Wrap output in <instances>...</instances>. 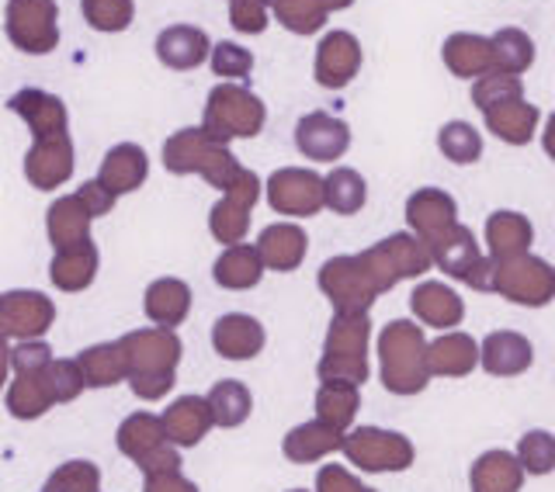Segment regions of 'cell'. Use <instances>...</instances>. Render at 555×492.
<instances>
[{
  "label": "cell",
  "mask_w": 555,
  "mask_h": 492,
  "mask_svg": "<svg viewBox=\"0 0 555 492\" xmlns=\"http://www.w3.org/2000/svg\"><path fill=\"white\" fill-rule=\"evenodd\" d=\"M517 462L525 468V476L545 479L555 471V437L548 430H528L517 441Z\"/></svg>",
  "instance_id": "obj_35"
},
{
  "label": "cell",
  "mask_w": 555,
  "mask_h": 492,
  "mask_svg": "<svg viewBox=\"0 0 555 492\" xmlns=\"http://www.w3.org/2000/svg\"><path fill=\"white\" fill-rule=\"evenodd\" d=\"M369 202V184L354 167H337L323 181V205L334 208L337 216H358Z\"/></svg>",
  "instance_id": "obj_27"
},
{
  "label": "cell",
  "mask_w": 555,
  "mask_h": 492,
  "mask_svg": "<svg viewBox=\"0 0 555 492\" xmlns=\"http://www.w3.org/2000/svg\"><path fill=\"white\" fill-rule=\"evenodd\" d=\"M80 11L98 31H126L135 17L132 0H80Z\"/></svg>",
  "instance_id": "obj_38"
},
{
  "label": "cell",
  "mask_w": 555,
  "mask_h": 492,
  "mask_svg": "<svg viewBox=\"0 0 555 492\" xmlns=\"http://www.w3.org/2000/svg\"><path fill=\"white\" fill-rule=\"evenodd\" d=\"M153 49H156V56H160V63L170 69H195L208 60L212 42H208V35L195 25H170L156 35Z\"/></svg>",
  "instance_id": "obj_21"
},
{
  "label": "cell",
  "mask_w": 555,
  "mask_h": 492,
  "mask_svg": "<svg viewBox=\"0 0 555 492\" xmlns=\"http://www.w3.org/2000/svg\"><path fill=\"white\" fill-rule=\"evenodd\" d=\"M230 191V198H225L222 205H216L212 212V233L222 239V243H240L243 233H247L250 225V205L257 202V178L250 170H240V178L225 187Z\"/></svg>",
  "instance_id": "obj_17"
},
{
  "label": "cell",
  "mask_w": 555,
  "mask_h": 492,
  "mask_svg": "<svg viewBox=\"0 0 555 492\" xmlns=\"http://www.w3.org/2000/svg\"><path fill=\"white\" fill-rule=\"evenodd\" d=\"M257 254L268 268L292 271V268H299L302 257H306V233L299 230V225H288V222L268 225V230L260 233Z\"/></svg>",
  "instance_id": "obj_24"
},
{
  "label": "cell",
  "mask_w": 555,
  "mask_h": 492,
  "mask_svg": "<svg viewBox=\"0 0 555 492\" xmlns=\"http://www.w3.org/2000/svg\"><path fill=\"white\" fill-rule=\"evenodd\" d=\"M260 271H264V260H260L254 246H233L216 263V281L225 288H250L260 281Z\"/></svg>",
  "instance_id": "obj_31"
},
{
  "label": "cell",
  "mask_w": 555,
  "mask_h": 492,
  "mask_svg": "<svg viewBox=\"0 0 555 492\" xmlns=\"http://www.w3.org/2000/svg\"><path fill=\"white\" fill-rule=\"evenodd\" d=\"M462 285H468L473 292H493V285H496V260L490 254H482V260L476 263L473 271H468V277L462 281Z\"/></svg>",
  "instance_id": "obj_42"
},
{
  "label": "cell",
  "mask_w": 555,
  "mask_h": 492,
  "mask_svg": "<svg viewBox=\"0 0 555 492\" xmlns=\"http://www.w3.org/2000/svg\"><path fill=\"white\" fill-rule=\"evenodd\" d=\"M427 243V250H430V260H434V268L444 271L448 277H455V281H465L468 271L476 268V263L482 260V250H479V243H476V233L468 230V225L455 222L451 230L438 233V236H430L424 239Z\"/></svg>",
  "instance_id": "obj_15"
},
{
  "label": "cell",
  "mask_w": 555,
  "mask_h": 492,
  "mask_svg": "<svg viewBox=\"0 0 555 492\" xmlns=\"http://www.w3.org/2000/svg\"><path fill=\"white\" fill-rule=\"evenodd\" d=\"M320 288L337 306V315H369L375 298L382 295L372 271L358 257H334L320 268Z\"/></svg>",
  "instance_id": "obj_7"
},
{
  "label": "cell",
  "mask_w": 555,
  "mask_h": 492,
  "mask_svg": "<svg viewBox=\"0 0 555 492\" xmlns=\"http://www.w3.org/2000/svg\"><path fill=\"white\" fill-rule=\"evenodd\" d=\"M354 0H271L274 22L295 35H317L334 11L351 8Z\"/></svg>",
  "instance_id": "obj_23"
},
{
  "label": "cell",
  "mask_w": 555,
  "mask_h": 492,
  "mask_svg": "<svg viewBox=\"0 0 555 492\" xmlns=\"http://www.w3.org/2000/svg\"><path fill=\"white\" fill-rule=\"evenodd\" d=\"M410 309L416 315V323H424L430 329H455L465 320V302L462 295L444 285V281H421L410 295Z\"/></svg>",
  "instance_id": "obj_13"
},
{
  "label": "cell",
  "mask_w": 555,
  "mask_h": 492,
  "mask_svg": "<svg viewBox=\"0 0 555 492\" xmlns=\"http://www.w3.org/2000/svg\"><path fill=\"white\" fill-rule=\"evenodd\" d=\"M427 333L410 320H392L378 333V378L392 396H421L430 385Z\"/></svg>",
  "instance_id": "obj_1"
},
{
  "label": "cell",
  "mask_w": 555,
  "mask_h": 492,
  "mask_svg": "<svg viewBox=\"0 0 555 492\" xmlns=\"http://www.w3.org/2000/svg\"><path fill=\"white\" fill-rule=\"evenodd\" d=\"M486 129H490L500 143L507 146H528L534 132H538V121H542V112L534 108V104H528L525 98L517 101H507V104H496V108H490L482 115Z\"/></svg>",
  "instance_id": "obj_22"
},
{
  "label": "cell",
  "mask_w": 555,
  "mask_h": 492,
  "mask_svg": "<svg viewBox=\"0 0 555 492\" xmlns=\"http://www.w3.org/2000/svg\"><path fill=\"white\" fill-rule=\"evenodd\" d=\"M438 146H441V153L448 156L451 164L468 167V164H476L482 156V135L468 126V121L455 118V121H444V126H441Z\"/></svg>",
  "instance_id": "obj_32"
},
{
  "label": "cell",
  "mask_w": 555,
  "mask_h": 492,
  "mask_svg": "<svg viewBox=\"0 0 555 492\" xmlns=\"http://www.w3.org/2000/svg\"><path fill=\"white\" fill-rule=\"evenodd\" d=\"M11 108L22 115L35 132H39V139L63 135V129H66V108H63V101L46 94V91H17L11 98Z\"/></svg>",
  "instance_id": "obj_25"
},
{
  "label": "cell",
  "mask_w": 555,
  "mask_h": 492,
  "mask_svg": "<svg viewBox=\"0 0 555 492\" xmlns=\"http://www.w3.org/2000/svg\"><path fill=\"white\" fill-rule=\"evenodd\" d=\"M468 489L473 492H520L525 489V468L514 451H482L468 468Z\"/></svg>",
  "instance_id": "obj_18"
},
{
  "label": "cell",
  "mask_w": 555,
  "mask_h": 492,
  "mask_svg": "<svg viewBox=\"0 0 555 492\" xmlns=\"http://www.w3.org/2000/svg\"><path fill=\"white\" fill-rule=\"evenodd\" d=\"M369 340H372V320L369 315H337L326 337V358L320 361V375L326 381H369Z\"/></svg>",
  "instance_id": "obj_2"
},
{
  "label": "cell",
  "mask_w": 555,
  "mask_h": 492,
  "mask_svg": "<svg viewBox=\"0 0 555 492\" xmlns=\"http://www.w3.org/2000/svg\"><path fill=\"white\" fill-rule=\"evenodd\" d=\"M378 250L386 254L389 260V268L399 281H406V277H421L434 268V260H430V250H427V243L421 236H413V233H392L378 243Z\"/></svg>",
  "instance_id": "obj_26"
},
{
  "label": "cell",
  "mask_w": 555,
  "mask_h": 492,
  "mask_svg": "<svg viewBox=\"0 0 555 492\" xmlns=\"http://www.w3.org/2000/svg\"><path fill=\"white\" fill-rule=\"evenodd\" d=\"M344 451L361 471H406L416 462L410 437L382 427H358L351 437H344Z\"/></svg>",
  "instance_id": "obj_8"
},
{
  "label": "cell",
  "mask_w": 555,
  "mask_h": 492,
  "mask_svg": "<svg viewBox=\"0 0 555 492\" xmlns=\"http://www.w3.org/2000/svg\"><path fill=\"white\" fill-rule=\"evenodd\" d=\"M344 448V437L337 430H330L326 424H312V427H302L288 437V458H299V462H309V458H320V454H330Z\"/></svg>",
  "instance_id": "obj_37"
},
{
  "label": "cell",
  "mask_w": 555,
  "mask_h": 492,
  "mask_svg": "<svg viewBox=\"0 0 555 492\" xmlns=\"http://www.w3.org/2000/svg\"><path fill=\"white\" fill-rule=\"evenodd\" d=\"M69 173V143H66V135H60L56 143H39V150H31V156H28V178L35 181V184H42V187H49V184H56V181H63Z\"/></svg>",
  "instance_id": "obj_33"
},
{
  "label": "cell",
  "mask_w": 555,
  "mask_h": 492,
  "mask_svg": "<svg viewBox=\"0 0 555 492\" xmlns=\"http://www.w3.org/2000/svg\"><path fill=\"white\" fill-rule=\"evenodd\" d=\"M490 42H493V69L496 74L520 77L534 63V42L525 28H500Z\"/></svg>",
  "instance_id": "obj_29"
},
{
  "label": "cell",
  "mask_w": 555,
  "mask_h": 492,
  "mask_svg": "<svg viewBox=\"0 0 555 492\" xmlns=\"http://www.w3.org/2000/svg\"><path fill=\"white\" fill-rule=\"evenodd\" d=\"M406 222L413 236L430 239L459 222V205L441 187H416L406 198Z\"/></svg>",
  "instance_id": "obj_16"
},
{
  "label": "cell",
  "mask_w": 555,
  "mask_h": 492,
  "mask_svg": "<svg viewBox=\"0 0 555 492\" xmlns=\"http://www.w3.org/2000/svg\"><path fill=\"white\" fill-rule=\"evenodd\" d=\"M317 410H320V424H326L330 430L340 433L358 416V410H361L358 385H351V381H326L323 389H320Z\"/></svg>",
  "instance_id": "obj_28"
},
{
  "label": "cell",
  "mask_w": 555,
  "mask_h": 492,
  "mask_svg": "<svg viewBox=\"0 0 555 492\" xmlns=\"http://www.w3.org/2000/svg\"><path fill=\"white\" fill-rule=\"evenodd\" d=\"M146 173V160L135 146H118L108 153V164L101 170V184L108 191H132Z\"/></svg>",
  "instance_id": "obj_34"
},
{
  "label": "cell",
  "mask_w": 555,
  "mask_h": 492,
  "mask_svg": "<svg viewBox=\"0 0 555 492\" xmlns=\"http://www.w3.org/2000/svg\"><path fill=\"white\" fill-rule=\"evenodd\" d=\"M534 364V347L517 329H493L479 344V367L493 378H517Z\"/></svg>",
  "instance_id": "obj_12"
},
{
  "label": "cell",
  "mask_w": 555,
  "mask_h": 492,
  "mask_svg": "<svg viewBox=\"0 0 555 492\" xmlns=\"http://www.w3.org/2000/svg\"><path fill=\"white\" fill-rule=\"evenodd\" d=\"M295 146H299V153L309 156V160L334 164L351 150V129H347V121L337 115L309 112L299 126H295Z\"/></svg>",
  "instance_id": "obj_10"
},
{
  "label": "cell",
  "mask_w": 555,
  "mask_h": 492,
  "mask_svg": "<svg viewBox=\"0 0 555 492\" xmlns=\"http://www.w3.org/2000/svg\"><path fill=\"white\" fill-rule=\"evenodd\" d=\"M268 202L282 216H317L323 208V178L302 167L278 170L268 181Z\"/></svg>",
  "instance_id": "obj_9"
},
{
  "label": "cell",
  "mask_w": 555,
  "mask_h": 492,
  "mask_svg": "<svg viewBox=\"0 0 555 492\" xmlns=\"http://www.w3.org/2000/svg\"><path fill=\"white\" fill-rule=\"evenodd\" d=\"M361 69V42L351 31H326L323 42L317 46V80L326 91H340Z\"/></svg>",
  "instance_id": "obj_11"
},
{
  "label": "cell",
  "mask_w": 555,
  "mask_h": 492,
  "mask_svg": "<svg viewBox=\"0 0 555 492\" xmlns=\"http://www.w3.org/2000/svg\"><path fill=\"white\" fill-rule=\"evenodd\" d=\"M525 98V80L520 77H511V74H486L473 83V104L486 115L496 104H507V101H517Z\"/></svg>",
  "instance_id": "obj_36"
},
{
  "label": "cell",
  "mask_w": 555,
  "mask_h": 492,
  "mask_svg": "<svg viewBox=\"0 0 555 492\" xmlns=\"http://www.w3.org/2000/svg\"><path fill=\"white\" fill-rule=\"evenodd\" d=\"M542 146L548 153V160H555V112L545 118V132H542Z\"/></svg>",
  "instance_id": "obj_43"
},
{
  "label": "cell",
  "mask_w": 555,
  "mask_h": 492,
  "mask_svg": "<svg viewBox=\"0 0 555 492\" xmlns=\"http://www.w3.org/2000/svg\"><path fill=\"white\" fill-rule=\"evenodd\" d=\"M479 367V340L473 333L448 329L427 344V372L430 378H465Z\"/></svg>",
  "instance_id": "obj_14"
},
{
  "label": "cell",
  "mask_w": 555,
  "mask_h": 492,
  "mask_svg": "<svg viewBox=\"0 0 555 492\" xmlns=\"http://www.w3.org/2000/svg\"><path fill=\"white\" fill-rule=\"evenodd\" d=\"M212 69H216V77H225V80H243V77H250V69H254V56H250V49H243L236 42H219L212 46Z\"/></svg>",
  "instance_id": "obj_39"
},
{
  "label": "cell",
  "mask_w": 555,
  "mask_h": 492,
  "mask_svg": "<svg viewBox=\"0 0 555 492\" xmlns=\"http://www.w3.org/2000/svg\"><path fill=\"white\" fill-rule=\"evenodd\" d=\"M264 104L257 94H250L247 87L240 83H219L212 94H208V108H205V132L222 143V139H250L264 129Z\"/></svg>",
  "instance_id": "obj_3"
},
{
  "label": "cell",
  "mask_w": 555,
  "mask_h": 492,
  "mask_svg": "<svg viewBox=\"0 0 555 492\" xmlns=\"http://www.w3.org/2000/svg\"><path fill=\"white\" fill-rule=\"evenodd\" d=\"M4 31L14 49L46 56L60 46V8L56 0H8Z\"/></svg>",
  "instance_id": "obj_6"
},
{
  "label": "cell",
  "mask_w": 555,
  "mask_h": 492,
  "mask_svg": "<svg viewBox=\"0 0 555 492\" xmlns=\"http://www.w3.org/2000/svg\"><path fill=\"white\" fill-rule=\"evenodd\" d=\"M364 492H372V489H364Z\"/></svg>",
  "instance_id": "obj_44"
},
{
  "label": "cell",
  "mask_w": 555,
  "mask_h": 492,
  "mask_svg": "<svg viewBox=\"0 0 555 492\" xmlns=\"http://www.w3.org/2000/svg\"><path fill=\"white\" fill-rule=\"evenodd\" d=\"M493 292L514 306L542 309L555 298V268L545 257L520 254L511 260H496V285Z\"/></svg>",
  "instance_id": "obj_4"
},
{
  "label": "cell",
  "mask_w": 555,
  "mask_h": 492,
  "mask_svg": "<svg viewBox=\"0 0 555 492\" xmlns=\"http://www.w3.org/2000/svg\"><path fill=\"white\" fill-rule=\"evenodd\" d=\"M216 344L225 358H254L264 344V329L250 315H225V320H219Z\"/></svg>",
  "instance_id": "obj_30"
},
{
  "label": "cell",
  "mask_w": 555,
  "mask_h": 492,
  "mask_svg": "<svg viewBox=\"0 0 555 492\" xmlns=\"http://www.w3.org/2000/svg\"><path fill=\"white\" fill-rule=\"evenodd\" d=\"M441 56H444V66L451 69L455 77L468 80V77H486L493 74V42L486 39V35H476V31H455L448 35L444 46H441Z\"/></svg>",
  "instance_id": "obj_20"
},
{
  "label": "cell",
  "mask_w": 555,
  "mask_h": 492,
  "mask_svg": "<svg viewBox=\"0 0 555 492\" xmlns=\"http://www.w3.org/2000/svg\"><path fill=\"white\" fill-rule=\"evenodd\" d=\"M271 0H230V25L243 35H260L268 28Z\"/></svg>",
  "instance_id": "obj_40"
},
{
  "label": "cell",
  "mask_w": 555,
  "mask_h": 492,
  "mask_svg": "<svg viewBox=\"0 0 555 492\" xmlns=\"http://www.w3.org/2000/svg\"><path fill=\"white\" fill-rule=\"evenodd\" d=\"M167 167L170 170H202L208 181L219 184V187H230L236 178H240V170L236 160L230 156V150H222L219 143L208 132L202 129H184L178 132L167 143Z\"/></svg>",
  "instance_id": "obj_5"
},
{
  "label": "cell",
  "mask_w": 555,
  "mask_h": 492,
  "mask_svg": "<svg viewBox=\"0 0 555 492\" xmlns=\"http://www.w3.org/2000/svg\"><path fill=\"white\" fill-rule=\"evenodd\" d=\"M317 489H320V492H364V485H361L347 468H340V465H326V468L320 471Z\"/></svg>",
  "instance_id": "obj_41"
},
{
  "label": "cell",
  "mask_w": 555,
  "mask_h": 492,
  "mask_svg": "<svg viewBox=\"0 0 555 492\" xmlns=\"http://www.w3.org/2000/svg\"><path fill=\"white\" fill-rule=\"evenodd\" d=\"M531 243H534V225L528 216L500 208V212L486 219V254L493 260H511L520 254H531Z\"/></svg>",
  "instance_id": "obj_19"
}]
</instances>
